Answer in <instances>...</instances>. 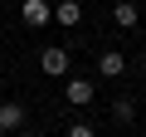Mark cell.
<instances>
[{"label":"cell","instance_id":"cell-7","mask_svg":"<svg viewBox=\"0 0 146 137\" xmlns=\"http://www.w3.org/2000/svg\"><path fill=\"white\" fill-rule=\"evenodd\" d=\"M54 25H83V5L78 0H58L54 5Z\"/></svg>","mask_w":146,"mask_h":137},{"label":"cell","instance_id":"cell-5","mask_svg":"<svg viewBox=\"0 0 146 137\" xmlns=\"http://www.w3.org/2000/svg\"><path fill=\"white\" fill-rule=\"evenodd\" d=\"M122 74H127V59L117 49H102L98 54V79H122Z\"/></svg>","mask_w":146,"mask_h":137},{"label":"cell","instance_id":"cell-9","mask_svg":"<svg viewBox=\"0 0 146 137\" xmlns=\"http://www.w3.org/2000/svg\"><path fill=\"white\" fill-rule=\"evenodd\" d=\"M63 137H98V132H93V127H88V122H73V127H68V132H63Z\"/></svg>","mask_w":146,"mask_h":137},{"label":"cell","instance_id":"cell-4","mask_svg":"<svg viewBox=\"0 0 146 137\" xmlns=\"http://www.w3.org/2000/svg\"><path fill=\"white\" fill-rule=\"evenodd\" d=\"M20 20L34 25V30H44V25H54V5H49V0H25V5H20Z\"/></svg>","mask_w":146,"mask_h":137},{"label":"cell","instance_id":"cell-8","mask_svg":"<svg viewBox=\"0 0 146 137\" xmlns=\"http://www.w3.org/2000/svg\"><path fill=\"white\" fill-rule=\"evenodd\" d=\"M131 118H136V98H117V103H112V122H122V127H127Z\"/></svg>","mask_w":146,"mask_h":137},{"label":"cell","instance_id":"cell-2","mask_svg":"<svg viewBox=\"0 0 146 137\" xmlns=\"http://www.w3.org/2000/svg\"><path fill=\"white\" fill-rule=\"evenodd\" d=\"M93 93H98V83H93L88 74H68V79H63V98H68V103L83 108V103H93Z\"/></svg>","mask_w":146,"mask_h":137},{"label":"cell","instance_id":"cell-3","mask_svg":"<svg viewBox=\"0 0 146 137\" xmlns=\"http://www.w3.org/2000/svg\"><path fill=\"white\" fill-rule=\"evenodd\" d=\"M25 118H29V108H25V103H15V98H5V103H0V137L20 132V127H25Z\"/></svg>","mask_w":146,"mask_h":137},{"label":"cell","instance_id":"cell-10","mask_svg":"<svg viewBox=\"0 0 146 137\" xmlns=\"http://www.w3.org/2000/svg\"><path fill=\"white\" fill-rule=\"evenodd\" d=\"M20 137H39V132H25V127H20Z\"/></svg>","mask_w":146,"mask_h":137},{"label":"cell","instance_id":"cell-1","mask_svg":"<svg viewBox=\"0 0 146 137\" xmlns=\"http://www.w3.org/2000/svg\"><path fill=\"white\" fill-rule=\"evenodd\" d=\"M39 68H44L49 79H68L73 59H68V49H63V44H49V49H39Z\"/></svg>","mask_w":146,"mask_h":137},{"label":"cell","instance_id":"cell-11","mask_svg":"<svg viewBox=\"0 0 146 137\" xmlns=\"http://www.w3.org/2000/svg\"><path fill=\"white\" fill-rule=\"evenodd\" d=\"M141 83H146V68H141Z\"/></svg>","mask_w":146,"mask_h":137},{"label":"cell","instance_id":"cell-6","mask_svg":"<svg viewBox=\"0 0 146 137\" xmlns=\"http://www.w3.org/2000/svg\"><path fill=\"white\" fill-rule=\"evenodd\" d=\"M136 20H141V10L131 5V0H117V5H112V25L117 30H136Z\"/></svg>","mask_w":146,"mask_h":137}]
</instances>
